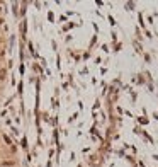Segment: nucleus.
Here are the masks:
<instances>
[{"label":"nucleus","mask_w":158,"mask_h":167,"mask_svg":"<svg viewBox=\"0 0 158 167\" xmlns=\"http://www.w3.org/2000/svg\"><path fill=\"white\" fill-rule=\"evenodd\" d=\"M7 79V68H0V82H4V80Z\"/></svg>","instance_id":"obj_1"},{"label":"nucleus","mask_w":158,"mask_h":167,"mask_svg":"<svg viewBox=\"0 0 158 167\" xmlns=\"http://www.w3.org/2000/svg\"><path fill=\"white\" fill-rule=\"evenodd\" d=\"M12 166H16L14 160H4V162H2V167H12Z\"/></svg>","instance_id":"obj_2"},{"label":"nucleus","mask_w":158,"mask_h":167,"mask_svg":"<svg viewBox=\"0 0 158 167\" xmlns=\"http://www.w3.org/2000/svg\"><path fill=\"white\" fill-rule=\"evenodd\" d=\"M4 22H5V19H4V17L0 16V26H4Z\"/></svg>","instance_id":"obj_3"},{"label":"nucleus","mask_w":158,"mask_h":167,"mask_svg":"<svg viewBox=\"0 0 158 167\" xmlns=\"http://www.w3.org/2000/svg\"><path fill=\"white\" fill-rule=\"evenodd\" d=\"M2 43H4V38H2V36H0V44H2Z\"/></svg>","instance_id":"obj_4"},{"label":"nucleus","mask_w":158,"mask_h":167,"mask_svg":"<svg viewBox=\"0 0 158 167\" xmlns=\"http://www.w3.org/2000/svg\"><path fill=\"white\" fill-rule=\"evenodd\" d=\"M0 68H2V63H0Z\"/></svg>","instance_id":"obj_5"}]
</instances>
